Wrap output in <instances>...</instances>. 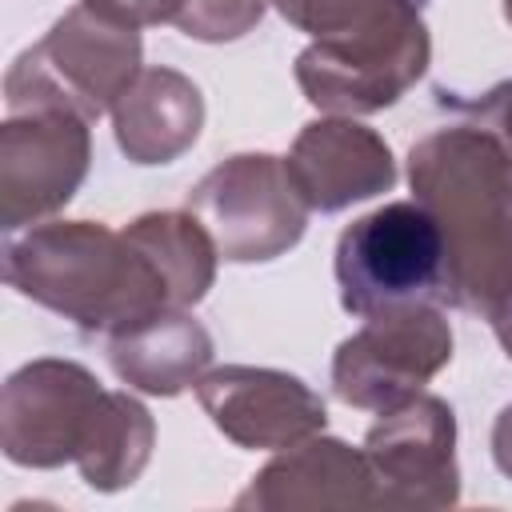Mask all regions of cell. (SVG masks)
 <instances>
[{
  "label": "cell",
  "mask_w": 512,
  "mask_h": 512,
  "mask_svg": "<svg viewBox=\"0 0 512 512\" xmlns=\"http://www.w3.org/2000/svg\"><path fill=\"white\" fill-rule=\"evenodd\" d=\"M408 184L440 228V300L488 320L512 296V156L480 124H448L412 144Z\"/></svg>",
  "instance_id": "6da1fadb"
},
{
  "label": "cell",
  "mask_w": 512,
  "mask_h": 512,
  "mask_svg": "<svg viewBox=\"0 0 512 512\" xmlns=\"http://www.w3.org/2000/svg\"><path fill=\"white\" fill-rule=\"evenodd\" d=\"M4 280L84 332L120 336L172 312L156 264L108 224L48 220L4 244Z\"/></svg>",
  "instance_id": "7a4b0ae2"
},
{
  "label": "cell",
  "mask_w": 512,
  "mask_h": 512,
  "mask_svg": "<svg viewBox=\"0 0 512 512\" xmlns=\"http://www.w3.org/2000/svg\"><path fill=\"white\" fill-rule=\"evenodd\" d=\"M140 56V28H128L80 0L44 32L40 44L12 60L4 76V104L8 112L56 104L100 120L144 72Z\"/></svg>",
  "instance_id": "3957f363"
},
{
  "label": "cell",
  "mask_w": 512,
  "mask_h": 512,
  "mask_svg": "<svg viewBox=\"0 0 512 512\" xmlns=\"http://www.w3.org/2000/svg\"><path fill=\"white\" fill-rule=\"evenodd\" d=\"M188 212L208 228L220 260L264 264L300 244L312 208L280 156L240 152L188 188Z\"/></svg>",
  "instance_id": "277c9868"
},
{
  "label": "cell",
  "mask_w": 512,
  "mask_h": 512,
  "mask_svg": "<svg viewBox=\"0 0 512 512\" xmlns=\"http://www.w3.org/2000/svg\"><path fill=\"white\" fill-rule=\"evenodd\" d=\"M440 280V228L416 200H392L352 220L336 240L340 304L352 316H372L408 300H440Z\"/></svg>",
  "instance_id": "5b68a950"
},
{
  "label": "cell",
  "mask_w": 512,
  "mask_h": 512,
  "mask_svg": "<svg viewBox=\"0 0 512 512\" xmlns=\"http://www.w3.org/2000/svg\"><path fill=\"white\" fill-rule=\"evenodd\" d=\"M452 360V324L436 300H408L364 316L332 356V392L348 408L392 412L420 396Z\"/></svg>",
  "instance_id": "8992f818"
},
{
  "label": "cell",
  "mask_w": 512,
  "mask_h": 512,
  "mask_svg": "<svg viewBox=\"0 0 512 512\" xmlns=\"http://www.w3.org/2000/svg\"><path fill=\"white\" fill-rule=\"evenodd\" d=\"M108 388L76 360H32L4 380L0 448L20 468L76 464L104 420Z\"/></svg>",
  "instance_id": "52a82bcc"
},
{
  "label": "cell",
  "mask_w": 512,
  "mask_h": 512,
  "mask_svg": "<svg viewBox=\"0 0 512 512\" xmlns=\"http://www.w3.org/2000/svg\"><path fill=\"white\" fill-rule=\"evenodd\" d=\"M432 60V36L420 8L404 12L380 32L320 44L296 56V84L328 116H368L396 104Z\"/></svg>",
  "instance_id": "ba28073f"
},
{
  "label": "cell",
  "mask_w": 512,
  "mask_h": 512,
  "mask_svg": "<svg viewBox=\"0 0 512 512\" xmlns=\"http://www.w3.org/2000/svg\"><path fill=\"white\" fill-rule=\"evenodd\" d=\"M88 116L56 104L8 112L0 128V224L16 232L60 212L88 176Z\"/></svg>",
  "instance_id": "9c48e42d"
},
{
  "label": "cell",
  "mask_w": 512,
  "mask_h": 512,
  "mask_svg": "<svg viewBox=\"0 0 512 512\" xmlns=\"http://www.w3.org/2000/svg\"><path fill=\"white\" fill-rule=\"evenodd\" d=\"M364 456L380 508H452L460 500L456 416L432 392L380 412L364 436Z\"/></svg>",
  "instance_id": "30bf717a"
},
{
  "label": "cell",
  "mask_w": 512,
  "mask_h": 512,
  "mask_svg": "<svg viewBox=\"0 0 512 512\" xmlns=\"http://www.w3.org/2000/svg\"><path fill=\"white\" fill-rule=\"evenodd\" d=\"M200 408L208 420L240 448L252 452H284L328 424L324 400L292 372L224 364L200 376L196 384Z\"/></svg>",
  "instance_id": "8fae6325"
},
{
  "label": "cell",
  "mask_w": 512,
  "mask_h": 512,
  "mask_svg": "<svg viewBox=\"0 0 512 512\" xmlns=\"http://www.w3.org/2000/svg\"><path fill=\"white\" fill-rule=\"evenodd\" d=\"M284 164L312 212H340L396 184L392 148L356 116H324L304 124Z\"/></svg>",
  "instance_id": "7c38bea8"
},
{
  "label": "cell",
  "mask_w": 512,
  "mask_h": 512,
  "mask_svg": "<svg viewBox=\"0 0 512 512\" xmlns=\"http://www.w3.org/2000/svg\"><path fill=\"white\" fill-rule=\"evenodd\" d=\"M236 508L252 512H328V508H380V492L364 448L332 436H308L268 460Z\"/></svg>",
  "instance_id": "4fadbf2b"
},
{
  "label": "cell",
  "mask_w": 512,
  "mask_h": 512,
  "mask_svg": "<svg viewBox=\"0 0 512 512\" xmlns=\"http://www.w3.org/2000/svg\"><path fill=\"white\" fill-rule=\"evenodd\" d=\"M204 128V96L176 68H144L112 108V132L132 164L180 160Z\"/></svg>",
  "instance_id": "5bb4252c"
},
{
  "label": "cell",
  "mask_w": 512,
  "mask_h": 512,
  "mask_svg": "<svg viewBox=\"0 0 512 512\" xmlns=\"http://www.w3.org/2000/svg\"><path fill=\"white\" fill-rule=\"evenodd\" d=\"M112 372L148 396H176L196 388L212 364V336L188 308L160 312L120 336H108Z\"/></svg>",
  "instance_id": "9a60e30c"
},
{
  "label": "cell",
  "mask_w": 512,
  "mask_h": 512,
  "mask_svg": "<svg viewBox=\"0 0 512 512\" xmlns=\"http://www.w3.org/2000/svg\"><path fill=\"white\" fill-rule=\"evenodd\" d=\"M124 236L164 276L172 308H192L208 296V288L216 280L220 252H216L208 228L188 208L184 212H144L124 228Z\"/></svg>",
  "instance_id": "2e32d148"
},
{
  "label": "cell",
  "mask_w": 512,
  "mask_h": 512,
  "mask_svg": "<svg viewBox=\"0 0 512 512\" xmlns=\"http://www.w3.org/2000/svg\"><path fill=\"white\" fill-rule=\"evenodd\" d=\"M152 444H156L152 412L128 392H108V408H104V420L96 428V440L76 460L80 480L88 488H96V492L128 488L148 468Z\"/></svg>",
  "instance_id": "e0dca14e"
},
{
  "label": "cell",
  "mask_w": 512,
  "mask_h": 512,
  "mask_svg": "<svg viewBox=\"0 0 512 512\" xmlns=\"http://www.w3.org/2000/svg\"><path fill=\"white\" fill-rule=\"evenodd\" d=\"M292 28L308 32L320 44L356 40L388 28L404 12L420 8L416 0H268Z\"/></svg>",
  "instance_id": "ac0fdd59"
},
{
  "label": "cell",
  "mask_w": 512,
  "mask_h": 512,
  "mask_svg": "<svg viewBox=\"0 0 512 512\" xmlns=\"http://www.w3.org/2000/svg\"><path fill=\"white\" fill-rule=\"evenodd\" d=\"M264 4L268 0H180V12L172 24L192 40L224 44V40L248 36L260 24Z\"/></svg>",
  "instance_id": "d6986e66"
},
{
  "label": "cell",
  "mask_w": 512,
  "mask_h": 512,
  "mask_svg": "<svg viewBox=\"0 0 512 512\" xmlns=\"http://www.w3.org/2000/svg\"><path fill=\"white\" fill-rule=\"evenodd\" d=\"M456 108H464L484 132H492L500 140V148L512 156V80L488 88L480 100H452Z\"/></svg>",
  "instance_id": "ffe728a7"
},
{
  "label": "cell",
  "mask_w": 512,
  "mask_h": 512,
  "mask_svg": "<svg viewBox=\"0 0 512 512\" xmlns=\"http://www.w3.org/2000/svg\"><path fill=\"white\" fill-rule=\"evenodd\" d=\"M84 4H92L96 12H104L128 28L164 24V20H176V12H180V0H84Z\"/></svg>",
  "instance_id": "44dd1931"
},
{
  "label": "cell",
  "mask_w": 512,
  "mask_h": 512,
  "mask_svg": "<svg viewBox=\"0 0 512 512\" xmlns=\"http://www.w3.org/2000/svg\"><path fill=\"white\" fill-rule=\"evenodd\" d=\"M492 460H496V468L512 480V404L496 416V424H492Z\"/></svg>",
  "instance_id": "7402d4cb"
},
{
  "label": "cell",
  "mask_w": 512,
  "mask_h": 512,
  "mask_svg": "<svg viewBox=\"0 0 512 512\" xmlns=\"http://www.w3.org/2000/svg\"><path fill=\"white\" fill-rule=\"evenodd\" d=\"M488 324H492V332H496V340H500V348L508 352V360H512V296L488 316Z\"/></svg>",
  "instance_id": "603a6c76"
},
{
  "label": "cell",
  "mask_w": 512,
  "mask_h": 512,
  "mask_svg": "<svg viewBox=\"0 0 512 512\" xmlns=\"http://www.w3.org/2000/svg\"><path fill=\"white\" fill-rule=\"evenodd\" d=\"M504 16H508V24H512V0H504Z\"/></svg>",
  "instance_id": "cb8c5ba5"
}]
</instances>
